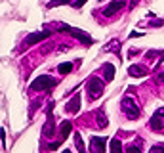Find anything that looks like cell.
<instances>
[{"label":"cell","instance_id":"cell-18","mask_svg":"<svg viewBox=\"0 0 164 153\" xmlns=\"http://www.w3.org/2000/svg\"><path fill=\"white\" fill-rule=\"evenodd\" d=\"M61 4H69V0H52V2H48V8H55Z\"/></svg>","mask_w":164,"mask_h":153},{"label":"cell","instance_id":"cell-15","mask_svg":"<svg viewBox=\"0 0 164 153\" xmlns=\"http://www.w3.org/2000/svg\"><path fill=\"white\" fill-rule=\"evenodd\" d=\"M75 145H76V149L80 151V153H86V145H84V142H82V136L78 134V132H75Z\"/></svg>","mask_w":164,"mask_h":153},{"label":"cell","instance_id":"cell-26","mask_svg":"<svg viewBox=\"0 0 164 153\" xmlns=\"http://www.w3.org/2000/svg\"><path fill=\"white\" fill-rule=\"evenodd\" d=\"M63 153H71V151H69V149H65V151H63Z\"/></svg>","mask_w":164,"mask_h":153},{"label":"cell","instance_id":"cell-14","mask_svg":"<svg viewBox=\"0 0 164 153\" xmlns=\"http://www.w3.org/2000/svg\"><path fill=\"white\" fill-rule=\"evenodd\" d=\"M111 153H122V142L118 138H113L111 140Z\"/></svg>","mask_w":164,"mask_h":153},{"label":"cell","instance_id":"cell-12","mask_svg":"<svg viewBox=\"0 0 164 153\" xmlns=\"http://www.w3.org/2000/svg\"><path fill=\"white\" fill-rule=\"evenodd\" d=\"M103 78L107 82H111L113 78H115V65L113 63H105L103 65Z\"/></svg>","mask_w":164,"mask_h":153},{"label":"cell","instance_id":"cell-16","mask_svg":"<svg viewBox=\"0 0 164 153\" xmlns=\"http://www.w3.org/2000/svg\"><path fill=\"white\" fill-rule=\"evenodd\" d=\"M58 71H59V75H67V73L73 71V65H71V63H59Z\"/></svg>","mask_w":164,"mask_h":153},{"label":"cell","instance_id":"cell-25","mask_svg":"<svg viewBox=\"0 0 164 153\" xmlns=\"http://www.w3.org/2000/svg\"><path fill=\"white\" fill-rule=\"evenodd\" d=\"M160 82H164V73H162V75H160Z\"/></svg>","mask_w":164,"mask_h":153},{"label":"cell","instance_id":"cell-5","mask_svg":"<svg viewBox=\"0 0 164 153\" xmlns=\"http://www.w3.org/2000/svg\"><path fill=\"white\" fill-rule=\"evenodd\" d=\"M151 128L153 130H162L164 128V107L160 109H156V111L153 113V117H151Z\"/></svg>","mask_w":164,"mask_h":153},{"label":"cell","instance_id":"cell-19","mask_svg":"<svg viewBox=\"0 0 164 153\" xmlns=\"http://www.w3.org/2000/svg\"><path fill=\"white\" fill-rule=\"evenodd\" d=\"M149 153H164V145H153Z\"/></svg>","mask_w":164,"mask_h":153},{"label":"cell","instance_id":"cell-20","mask_svg":"<svg viewBox=\"0 0 164 153\" xmlns=\"http://www.w3.org/2000/svg\"><path fill=\"white\" fill-rule=\"evenodd\" d=\"M126 153H141V149L138 148V145H128V149H126Z\"/></svg>","mask_w":164,"mask_h":153},{"label":"cell","instance_id":"cell-8","mask_svg":"<svg viewBox=\"0 0 164 153\" xmlns=\"http://www.w3.org/2000/svg\"><path fill=\"white\" fill-rule=\"evenodd\" d=\"M90 149H92V153H105V138L94 136L90 142Z\"/></svg>","mask_w":164,"mask_h":153},{"label":"cell","instance_id":"cell-17","mask_svg":"<svg viewBox=\"0 0 164 153\" xmlns=\"http://www.w3.org/2000/svg\"><path fill=\"white\" fill-rule=\"evenodd\" d=\"M96 121H97V126H101V128H105L107 125H109V121H107V117H105V113H103V111H101V113H97Z\"/></svg>","mask_w":164,"mask_h":153},{"label":"cell","instance_id":"cell-10","mask_svg":"<svg viewBox=\"0 0 164 153\" xmlns=\"http://www.w3.org/2000/svg\"><path fill=\"white\" fill-rule=\"evenodd\" d=\"M128 75L130 77H145L147 75V69L143 67V65H130V67H128Z\"/></svg>","mask_w":164,"mask_h":153},{"label":"cell","instance_id":"cell-11","mask_svg":"<svg viewBox=\"0 0 164 153\" xmlns=\"http://www.w3.org/2000/svg\"><path fill=\"white\" fill-rule=\"evenodd\" d=\"M54 130H55V125H54V117H52V113H48V119H46V125H44V136L46 138H50L54 134Z\"/></svg>","mask_w":164,"mask_h":153},{"label":"cell","instance_id":"cell-21","mask_svg":"<svg viewBox=\"0 0 164 153\" xmlns=\"http://www.w3.org/2000/svg\"><path fill=\"white\" fill-rule=\"evenodd\" d=\"M145 33H139V31H134V33H130V38H138V36H143Z\"/></svg>","mask_w":164,"mask_h":153},{"label":"cell","instance_id":"cell-23","mask_svg":"<svg viewBox=\"0 0 164 153\" xmlns=\"http://www.w3.org/2000/svg\"><path fill=\"white\" fill-rule=\"evenodd\" d=\"M151 25H153V27H160V25H162V19H153Z\"/></svg>","mask_w":164,"mask_h":153},{"label":"cell","instance_id":"cell-3","mask_svg":"<svg viewBox=\"0 0 164 153\" xmlns=\"http://www.w3.org/2000/svg\"><path fill=\"white\" fill-rule=\"evenodd\" d=\"M52 86H54V78L48 77V75H42V77L34 78V81L31 82V90H38V92H42V90H50Z\"/></svg>","mask_w":164,"mask_h":153},{"label":"cell","instance_id":"cell-13","mask_svg":"<svg viewBox=\"0 0 164 153\" xmlns=\"http://www.w3.org/2000/svg\"><path fill=\"white\" fill-rule=\"evenodd\" d=\"M73 132V122H69V121H65L61 125V138H59V142H65L67 140V136Z\"/></svg>","mask_w":164,"mask_h":153},{"label":"cell","instance_id":"cell-1","mask_svg":"<svg viewBox=\"0 0 164 153\" xmlns=\"http://www.w3.org/2000/svg\"><path fill=\"white\" fill-rule=\"evenodd\" d=\"M120 105H122V111L126 113V117L128 119H138L139 117V109H138V105H135V101L130 98V96H124L122 98V104H120Z\"/></svg>","mask_w":164,"mask_h":153},{"label":"cell","instance_id":"cell-2","mask_svg":"<svg viewBox=\"0 0 164 153\" xmlns=\"http://www.w3.org/2000/svg\"><path fill=\"white\" fill-rule=\"evenodd\" d=\"M61 29L65 33H69L71 36H75V38H78L82 42V44H94V38L92 36H88L84 31H80V29H75V27H69V25H61Z\"/></svg>","mask_w":164,"mask_h":153},{"label":"cell","instance_id":"cell-22","mask_svg":"<svg viewBox=\"0 0 164 153\" xmlns=\"http://www.w3.org/2000/svg\"><path fill=\"white\" fill-rule=\"evenodd\" d=\"M84 4H86V0H76V2H73L75 8H80V6H84Z\"/></svg>","mask_w":164,"mask_h":153},{"label":"cell","instance_id":"cell-4","mask_svg":"<svg viewBox=\"0 0 164 153\" xmlns=\"http://www.w3.org/2000/svg\"><path fill=\"white\" fill-rule=\"evenodd\" d=\"M86 90L90 92V98L92 100H97L99 96L103 94V82L99 81L97 77H92L90 81H88V86H86Z\"/></svg>","mask_w":164,"mask_h":153},{"label":"cell","instance_id":"cell-7","mask_svg":"<svg viewBox=\"0 0 164 153\" xmlns=\"http://www.w3.org/2000/svg\"><path fill=\"white\" fill-rule=\"evenodd\" d=\"M124 0H113V2L109 4V6H107V8L103 10V16H107V17H111V16H115V13L117 12H120V10H122L124 8Z\"/></svg>","mask_w":164,"mask_h":153},{"label":"cell","instance_id":"cell-24","mask_svg":"<svg viewBox=\"0 0 164 153\" xmlns=\"http://www.w3.org/2000/svg\"><path fill=\"white\" fill-rule=\"evenodd\" d=\"M0 132H2V148H6V130L2 128Z\"/></svg>","mask_w":164,"mask_h":153},{"label":"cell","instance_id":"cell-9","mask_svg":"<svg viewBox=\"0 0 164 153\" xmlns=\"http://www.w3.org/2000/svg\"><path fill=\"white\" fill-rule=\"evenodd\" d=\"M65 111L67 113H78V111H80V94H78V92L73 96V100H71V101H67Z\"/></svg>","mask_w":164,"mask_h":153},{"label":"cell","instance_id":"cell-27","mask_svg":"<svg viewBox=\"0 0 164 153\" xmlns=\"http://www.w3.org/2000/svg\"><path fill=\"white\" fill-rule=\"evenodd\" d=\"M99 2H103V0H99Z\"/></svg>","mask_w":164,"mask_h":153},{"label":"cell","instance_id":"cell-6","mask_svg":"<svg viewBox=\"0 0 164 153\" xmlns=\"http://www.w3.org/2000/svg\"><path fill=\"white\" fill-rule=\"evenodd\" d=\"M48 36H52V33H50V31H38V33H31V35L25 38V44H27V46H33V44H37V42H42L44 38H48Z\"/></svg>","mask_w":164,"mask_h":153}]
</instances>
